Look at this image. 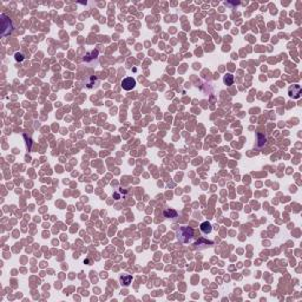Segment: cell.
Segmentation results:
<instances>
[{
	"mask_svg": "<svg viewBox=\"0 0 302 302\" xmlns=\"http://www.w3.org/2000/svg\"><path fill=\"white\" fill-rule=\"evenodd\" d=\"M131 280H132L131 275H122V276H120V283H122V286H124V287L129 286V285L131 283Z\"/></svg>",
	"mask_w": 302,
	"mask_h": 302,
	"instance_id": "obj_7",
	"label": "cell"
},
{
	"mask_svg": "<svg viewBox=\"0 0 302 302\" xmlns=\"http://www.w3.org/2000/svg\"><path fill=\"white\" fill-rule=\"evenodd\" d=\"M257 138H258V142H260V143H258L260 146H262L263 144H266V137H264L262 133H258V135H257Z\"/></svg>",
	"mask_w": 302,
	"mask_h": 302,
	"instance_id": "obj_11",
	"label": "cell"
},
{
	"mask_svg": "<svg viewBox=\"0 0 302 302\" xmlns=\"http://www.w3.org/2000/svg\"><path fill=\"white\" fill-rule=\"evenodd\" d=\"M201 230H202V233L203 234H210L211 231H212V228H211V224L209 222H203L201 224Z\"/></svg>",
	"mask_w": 302,
	"mask_h": 302,
	"instance_id": "obj_6",
	"label": "cell"
},
{
	"mask_svg": "<svg viewBox=\"0 0 302 302\" xmlns=\"http://www.w3.org/2000/svg\"><path fill=\"white\" fill-rule=\"evenodd\" d=\"M98 54H99V53H98V50H93V51L86 53V56L84 57V62H85V63H90L91 60L98 58Z\"/></svg>",
	"mask_w": 302,
	"mask_h": 302,
	"instance_id": "obj_5",
	"label": "cell"
},
{
	"mask_svg": "<svg viewBox=\"0 0 302 302\" xmlns=\"http://www.w3.org/2000/svg\"><path fill=\"white\" fill-rule=\"evenodd\" d=\"M164 216L166 218H176L178 215H177V211L172 210V209H165L164 210Z\"/></svg>",
	"mask_w": 302,
	"mask_h": 302,
	"instance_id": "obj_8",
	"label": "cell"
},
{
	"mask_svg": "<svg viewBox=\"0 0 302 302\" xmlns=\"http://www.w3.org/2000/svg\"><path fill=\"white\" fill-rule=\"evenodd\" d=\"M16 59L17 60H19V62H21V60L24 59V56H23L21 53H16Z\"/></svg>",
	"mask_w": 302,
	"mask_h": 302,
	"instance_id": "obj_12",
	"label": "cell"
},
{
	"mask_svg": "<svg viewBox=\"0 0 302 302\" xmlns=\"http://www.w3.org/2000/svg\"><path fill=\"white\" fill-rule=\"evenodd\" d=\"M1 18V35L2 37H6V35H8L12 30H13V25H12V21H11V19L8 18V17L6 16V14H1L0 16Z\"/></svg>",
	"mask_w": 302,
	"mask_h": 302,
	"instance_id": "obj_2",
	"label": "cell"
},
{
	"mask_svg": "<svg viewBox=\"0 0 302 302\" xmlns=\"http://www.w3.org/2000/svg\"><path fill=\"white\" fill-rule=\"evenodd\" d=\"M301 93H302V89L300 85H297V84H294L293 86H290L289 87V97L290 98H293V99H297V98H300L301 97Z\"/></svg>",
	"mask_w": 302,
	"mask_h": 302,
	"instance_id": "obj_3",
	"label": "cell"
},
{
	"mask_svg": "<svg viewBox=\"0 0 302 302\" xmlns=\"http://www.w3.org/2000/svg\"><path fill=\"white\" fill-rule=\"evenodd\" d=\"M224 83H225L227 85H233V83H234V76H233V75H227V76L224 77Z\"/></svg>",
	"mask_w": 302,
	"mask_h": 302,
	"instance_id": "obj_9",
	"label": "cell"
},
{
	"mask_svg": "<svg viewBox=\"0 0 302 302\" xmlns=\"http://www.w3.org/2000/svg\"><path fill=\"white\" fill-rule=\"evenodd\" d=\"M135 86H136V80H135V78H132V77H127V78H124V79L122 80V87L125 91L132 90Z\"/></svg>",
	"mask_w": 302,
	"mask_h": 302,
	"instance_id": "obj_4",
	"label": "cell"
},
{
	"mask_svg": "<svg viewBox=\"0 0 302 302\" xmlns=\"http://www.w3.org/2000/svg\"><path fill=\"white\" fill-rule=\"evenodd\" d=\"M177 239L182 243H189L194 239V230L190 227H181L177 231Z\"/></svg>",
	"mask_w": 302,
	"mask_h": 302,
	"instance_id": "obj_1",
	"label": "cell"
},
{
	"mask_svg": "<svg viewBox=\"0 0 302 302\" xmlns=\"http://www.w3.org/2000/svg\"><path fill=\"white\" fill-rule=\"evenodd\" d=\"M201 244H204V246H208V244H210V246H211V244H212V242H211V241H204V239H200V241H197L196 243H194V246H196V247H197V246H201Z\"/></svg>",
	"mask_w": 302,
	"mask_h": 302,
	"instance_id": "obj_10",
	"label": "cell"
}]
</instances>
